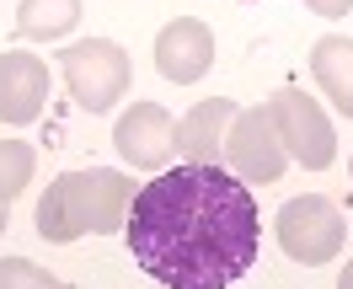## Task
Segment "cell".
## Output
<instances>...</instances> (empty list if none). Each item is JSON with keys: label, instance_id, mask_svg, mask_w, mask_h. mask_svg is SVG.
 I'll use <instances>...</instances> for the list:
<instances>
[{"label": "cell", "instance_id": "cell-15", "mask_svg": "<svg viewBox=\"0 0 353 289\" xmlns=\"http://www.w3.org/2000/svg\"><path fill=\"white\" fill-rule=\"evenodd\" d=\"M310 11H316V17H348L353 11V0H305Z\"/></svg>", "mask_w": 353, "mask_h": 289}, {"label": "cell", "instance_id": "cell-13", "mask_svg": "<svg viewBox=\"0 0 353 289\" xmlns=\"http://www.w3.org/2000/svg\"><path fill=\"white\" fill-rule=\"evenodd\" d=\"M32 166H38V156H32L27 139H0V203H6V209H11V199L32 182Z\"/></svg>", "mask_w": 353, "mask_h": 289}, {"label": "cell", "instance_id": "cell-3", "mask_svg": "<svg viewBox=\"0 0 353 289\" xmlns=\"http://www.w3.org/2000/svg\"><path fill=\"white\" fill-rule=\"evenodd\" d=\"M59 70H65V86H70V97H75L81 112H108L129 91V54L112 43V38L70 43L59 54Z\"/></svg>", "mask_w": 353, "mask_h": 289}, {"label": "cell", "instance_id": "cell-16", "mask_svg": "<svg viewBox=\"0 0 353 289\" xmlns=\"http://www.w3.org/2000/svg\"><path fill=\"white\" fill-rule=\"evenodd\" d=\"M337 289H353V257H348V268L337 273Z\"/></svg>", "mask_w": 353, "mask_h": 289}, {"label": "cell", "instance_id": "cell-18", "mask_svg": "<svg viewBox=\"0 0 353 289\" xmlns=\"http://www.w3.org/2000/svg\"><path fill=\"white\" fill-rule=\"evenodd\" d=\"M348 172H353V161H348Z\"/></svg>", "mask_w": 353, "mask_h": 289}, {"label": "cell", "instance_id": "cell-9", "mask_svg": "<svg viewBox=\"0 0 353 289\" xmlns=\"http://www.w3.org/2000/svg\"><path fill=\"white\" fill-rule=\"evenodd\" d=\"M43 102H48V65L38 54L6 48L0 54V123H11V129L38 123Z\"/></svg>", "mask_w": 353, "mask_h": 289}, {"label": "cell", "instance_id": "cell-10", "mask_svg": "<svg viewBox=\"0 0 353 289\" xmlns=\"http://www.w3.org/2000/svg\"><path fill=\"white\" fill-rule=\"evenodd\" d=\"M236 102L230 97H209V102H193V112L176 123V150L188 161H199V166H220V145L230 123H236Z\"/></svg>", "mask_w": 353, "mask_h": 289}, {"label": "cell", "instance_id": "cell-17", "mask_svg": "<svg viewBox=\"0 0 353 289\" xmlns=\"http://www.w3.org/2000/svg\"><path fill=\"white\" fill-rule=\"evenodd\" d=\"M6 215H11V209H6V203H0V230H6Z\"/></svg>", "mask_w": 353, "mask_h": 289}, {"label": "cell", "instance_id": "cell-11", "mask_svg": "<svg viewBox=\"0 0 353 289\" xmlns=\"http://www.w3.org/2000/svg\"><path fill=\"white\" fill-rule=\"evenodd\" d=\"M310 75H316V86L327 91V102L343 118H353V38L343 32H327V38H316L310 48Z\"/></svg>", "mask_w": 353, "mask_h": 289}, {"label": "cell", "instance_id": "cell-5", "mask_svg": "<svg viewBox=\"0 0 353 289\" xmlns=\"http://www.w3.org/2000/svg\"><path fill=\"white\" fill-rule=\"evenodd\" d=\"M268 118H273V129L284 139L289 161H300L305 172H327L332 161H337V134H332L327 112L310 102L300 86H279L268 97Z\"/></svg>", "mask_w": 353, "mask_h": 289}, {"label": "cell", "instance_id": "cell-6", "mask_svg": "<svg viewBox=\"0 0 353 289\" xmlns=\"http://www.w3.org/2000/svg\"><path fill=\"white\" fill-rule=\"evenodd\" d=\"M225 161H230V172L241 182H279L289 166V150L279 129H273V118L268 108H246L236 112V123L225 134Z\"/></svg>", "mask_w": 353, "mask_h": 289}, {"label": "cell", "instance_id": "cell-4", "mask_svg": "<svg viewBox=\"0 0 353 289\" xmlns=\"http://www.w3.org/2000/svg\"><path fill=\"white\" fill-rule=\"evenodd\" d=\"M273 230H279L284 257H294V263H305V268L332 263V257L343 252V236H348V225H343V215H337V203L321 199V193H300V199H289L284 209H279Z\"/></svg>", "mask_w": 353, "mask_h": 289}, {"label": "cell", "instance_id": "cell-7", "mask_svg": "<svg viewBox=\"0 0 353 289\" xmlns=\"http://www.w3.org/2000/svg\"><path fill=\"white\" fill-rule=\"evenodd\" d=\"M112 145H118V156L139 166V172H161L176 150V118L161 102H134L123 118H118V129H112Z\"/></svg>", "mask_w": 353, "mask_h": 289}, {"label": "cell", "instance_id": "cell-8", "mask_svg": "<svg viewBox=\"0 0 353 289\" xmlns=\"http://www.w3.org/2000/svg\"><path fill=\"white\" fill-rule=\"evenodd\" d=\"M214 65V32L199 22V17H176L155 32V70L176 81V86H193L203 81Z\"/></svg>", "mask_w": 353, "mask_h": 289}, {"label": "cell", "instance_id": "cell-1", "mask_svg": "<svg viewBox=\"0 0 353 289\" xmlns=\"http://www.w3.org/2000/svg\"><path fill=\"white\" fill-rule=\"evenodd\" d=\"M129 257L166 289H230L252 273L263 220L257 199L236 172L182 161L145 182L123 220Z\"/></svg>", "mask_w": 353, "mask_h": 289}, {"label": "cell", "instance_id": "cell-14", "mask_svg": "<svg viewBox=\"0 0 353 289\" xmlns=\"http://www.w3.org/2000/svg\"><path fill=\"white\" fill-rule=\"evenodd\" d=\"M0 289H70V284L27 257H0Z\"/></svg>", "mask_w": 353, "mask_h": 289}, {"label": "cell", "instance_id": "cell-12", "mask_svg": "<svg viewBox=\"0 0 353 289\" xmlns=\"http://www.w3.org/2000/svg\"><path fill=\"white\" fill-rule=\"evenodd\" d=\"M75 22H81V0H22L17 6V32L38 38V43L65 38Z\"/></svg>", "mask_w": 353, "mask_h": 289}, {"label": "cell", "instance_id": "cell-2", "mask_svg": "<svg viewBox=\"0 0 353 289\" xmlns=\"http://www.w3.org/2000/svg\"><path fill=\"white\" fill-rule=\"evenodd\" d=\"M134 203V182L112 166H86V172H59L38 199V236L54 246H70L81 236H112L123 230Z\"/></svg>", "mask_w": 353, "mask_h": 289}]
</instances>
